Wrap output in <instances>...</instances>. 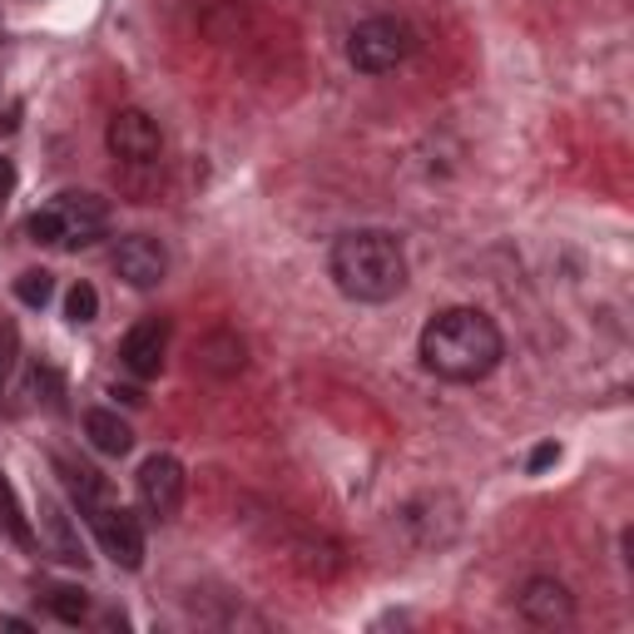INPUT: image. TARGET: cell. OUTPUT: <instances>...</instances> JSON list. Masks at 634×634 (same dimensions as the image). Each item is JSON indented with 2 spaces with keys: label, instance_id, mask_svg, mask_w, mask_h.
Here are the masks:
<instances>
[{
  "label": "cell",
  "instance_id": "8",
  "mask_svg": "<svg viewBox=\"0 0 634 634\" xmlns=\"http://www.w3.org/2000/svg\"><path fill=\"white\" fill-rule=\"evenodd\" d=\"M50 208L59 214L65 248H89L95 238H105V228H109V208L99 194H59Z\"/></svg>",
  "mask_w": 634,
  "mask_h": 634
},
{
  "label": "cell",
  "instance_id": "6",
  "mask_svg": "<svg viewBox=\"0 0 634 634\" xmlns=\"http://www.w3.org/2000/svg\"><path fill=\"white\" fill-rule=\"evenodd\" d=\"M139 501H144V511L154 515V521H168V515L184 505V466L164 451L149 456V461L139 466Z\"/></svg>",
  "mask_w": 634,
  "mask_h": 634
},
{
  "label": "cell",
  "instance_id": "19",
  "mask_svg": "<svg viewBox=\"0 0 634 634\" xmlns=\"http://www.w3.org/2000/svg\"><path fill=\"white\" fill-rule=\"evenodd\" d=\"M555 456H560V446H555V441H540V446H535V451H531V461H525V471H531V476H540L545 466H555Z\"/></svg>",
  "mask_w": 634,
  "mask_h": 634
},
{
  "label": "cell",
  "instance_id": "13",
  "mask_svg": "<svg viewBox=\"0 0 634 634\" xmlns=\"http://www.w3.org/2000/svg\"><path fill=\"white\" fill-rule=\"evenodd\" d=\"M198 367L214 376H233L243 372V337L228 332V327H218V332H208L204 342H198Z\"/></svg>",
  "mask_w": 634,
  "mask_h": 634
},
{
  "label": "cell",
  "instance_id": "21",
  "mask_svg": "<svg viewBox=\"0 0 634 634\" xmlns=\"http://www.w3.org/2000/svg\"><path fill=\"white\" fill-rule=\"evenodd\" d=\"M6 372H10V337L0 342V386H6Z\"/></svg>",
  "mask_w": 634,
  "mask_h": 634
},
{
  "label": "cell",
  "instance_id": "3",
  "mask_svg": "<svg viewBox=\"0 0 634 634\" xmlns=\"http://www.w3.org/2000/svg\"><path fill=\"white\" fill-rule=\"evenodd\" d=\"M412 50H416V30L396 15H372L347 35V59H352L362 75H386V69H396Z\"/></svg>",
  "mask_w": 634,
  "mask_h": 634
},
{
  "label": "cell",
  "instance_id": "16",
  "mask_svg": "<svg viewBox=\"0 0 634 634\" xmlns=\"http://www.w3.org/2000/svg\"><path fill=\"white\" fill-rule=\"evenodd\" d=\"M50 610H55L65 624H79L89 614V600L79 584H55V590H50Z\"/></svg>",
  "mask_w": 634,
  "mask_h": 634
},
{
  "label": "cell",
  "instance_id": "18",
  "mask_svg": "<svg viewBox=\"0 0 634 634\" xmlns=\"http://www.w3.org/2000/svg\"><path fill=\"white\" fill-rule=\"evenodd\" d=\"M30 238H35V243H45V248L65 243V228H59L55 208H35V214H30Z\"/></svg>",
  "mask_w": 634,
  "mask_h": 634
},
{
  "label": "cell",
  "instance_id": "11",
  "mask_svg": "<svg viewBox=\"0 0 634 634\" xmlns=\"http://www.w3.org/2000/svg\"><path fill=\"white\" fill-rule=\"evenodd\" d=\"M85 436H89V446H95L99 456H129V446H134L129 422L119 412H105V406L85 412Z\"/></svg>",
  "mask_w": 634,
  "mask_h": 634
},
{
  "label": "cell",
  "instance_id": "7",
  "mask_svg": "<svg viewBox=\"0 0 634 634\" xmlns=\"http://www.w3.org/2000/svg\"><path fill=\"white\" fill-rule=\"evenodd\" d=\"M114 273L124 277L129 287H158L168 273V253L158 238L149 233H129L124 243L114 248Z\"/></svg>",
  "mask_w": 634,
  "mask_h": 634
},
{
  "label": "cell",
  "instance_id": "10",
  "mask_svg": "<svg viewBox=\"0 0 634 634\" xmlns=\"http://www.w3.org/2000/svg\"><path fill=\"white\" fill-rule=\"evenodd\" d=\"M164 352H168V323L164 317H144V323H134L124 332V342H119V357H124V367L134 376L164 372Z\"/></svg>",
  "mask_w": 634,
  "mask_h": 634
},
{
  "label": "cell",
  "instance_id": "4",
  "mask_svg": "<svg viewBox=\"0 0 634 634\" xmlns=\"http://www.w3.org/2000/svg\"><path fill=\"white\" fill-rule=\"evenodd\" d=\"M85 515H89V525H95V535H99L109 560L124 565V570H139V565H144V525H139V515H129L124 505H109L105 495L89 501Z\"/></svg>",
  "mask_w": 634,
  "mask_h": 634
},
{
  "label": "cell",
  "instance_id": "12",
  "mask_svg": "<svg viewBox=\"0 0 634 634\" xmlns=\"http://www.w3.org/2000/svg\"><path fill=\"white\" fill-rule=\"evenodd\" d=\"M40 531H45V545L59 555L65 565H85V545H79V535H75V525H69V515L59 511L55 501H40Z\"/></svg>",
  "mask_w": 634,
  "mask_h": 634
},
{
  "label": "cell",
  "instance_id": "17",
  "mask_svg": "<svg viewBox=\"0 0 634 634\" xmlns=\"http://www.w3.org/2000/svg\"><path fill=\"white\" fill-rule=\"evenodd\" d=\"M65 313H69V323H95V313H99V293L89 283H75L69 287V297H65Z\"/></svg>",
  "mask_w": 634,
  "mask_h": 634
},
{
  "label": "cell",
  "instance_id": "2",
  "mask_svg": "<svg viewBox=\"0 0 634 634\" xmlns=\"http://www.w3.org/2000/svg\"><path fill=\"white\" fill-rule=\"evenodd\" d=\"M332 283L342 287V297L352 303H392L406 287V253L392 233L382 228H357L332 243Z\"/></svg>",
  "mask_w": 634,
  "mask_h": 634
},
{
  "label": "cell",
  "instance_id": "5",
  "mask_svg": "<svg viewBox=\"0 0 634 634\" xmlns=\"http://www.w3.org/2000/svg\"><path fill=\"white\" fill-rule=\"evenodd\" d=\"M105 144L114 158H129V164H154L158 149H164V134L158 124L144 114V109H119L105 124Z\"/></svg>",
  "mask_w": 634,
  "mask_h": 634
},
{
  "label": "cell",
  "instance_id": "15",
  "mask_svg": "<svg viewBox=\"0 0 634 634\" xmlns=\"http://www.w3.org/2000/svg\"><path fill=\"white\" fill-rule=\"evenodd\" d=\"M15 297L25 307H45L50 297H55V277H50L45 267H25V273L15 277Z\"/></svg>",
  "mask_w": 634,
  "mask_h": 634
},
{
  "label": "cell",
  "instance_id": "9",
  "mask_svg": "<svg viewBox=\"0 0 634 634\" xmlns=\"http://www.w3.org/2000/svg\"><path fill=\"white\" fill-rule=\"evenodd\" d=\"M515 610H521L531 624H545V630L575 620V600L555 575H531V580L521 584V594H515Z\"/></svg>",
  "mask_w": 634,
  "mask_h": 634
},
{
  "label": "cell",
  "instance_id": "20",
  "mask_svg": "<svg viewBox=\"0 0 634 634\" xmlns=\"http://www.w3.org/2000/svg\"><path fill=\"white\" fill-rule=\"evenodd\" d=\"M10 188H15V164H10V158H0V204L10 198Z\"/></svg>",
  "mask_w": 634,
  "mask_h": 634
},
{
  "label": "cell",
  "instance_id": "1",
  "mask_svg": "<svg viewBox=\"0 0 634 634\" xmlns=\"http://www.w3.org/2000/svg\"><path fill=\"white\" fill-rule=\"evenodd\" d=\"M501 327L481 307H446L422 327V362L441 382H481L501 367Z\"/></svg>",
  "mask_w": 634,
  "mask_h": 634
},
{
  "label": "cell",
  "instance_id": "14",
  "mask_svg": "<svg viewBox=\"0 0 634 634\" xmlns=\"http://www.w3.org/2000/svg\"><path fill=\"white\" fill-rule=\"evenodd\" d=\"M0 531H6L15 545H25V550H35V531H30L25 511H20V501H15V485L6 481V471H0Z\"/></svg>",
  "mask_w": 634,
  "mask_h": 634
}]
</instances>
